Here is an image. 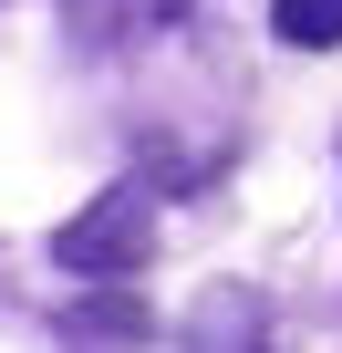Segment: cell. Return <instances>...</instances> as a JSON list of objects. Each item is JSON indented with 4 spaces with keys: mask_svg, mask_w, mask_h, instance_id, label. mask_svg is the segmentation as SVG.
Returning <instances> with one entry per match:
<instances>
[{
    "mask_svg": "<svg viewBox=\"0 0 342 353\" xmlns=\"http://www.w3.org/2000/svg\"><path fill=\"white\" fill-rule=\"evenodd\" d=\"M270 32L290 52H332L342 42V0H270Z\"/></svg>",
    "mask_w": 342,
    "mask_h": 353,
    "instance_id": "4",
    "label": "cell"
},
{
    "mask_svg": "<svg viewBox=\"0 0 342 353\" xmlns=\"http://www.w3.org/2000/svg\"><path fill=\"white\" fill-rule=\"evenodd\" d=\"M187 353H270V332H259V301H239V291H208V301L187 312Z\"/></svg>",
    "mask_w": 342,
    "mask_h": 353,
    "instance_id": "3",
    "label": "cell"
},
{
    "mask_svg": "<svg viewBox=\"0 0 342 353\" xmlns=\"http://www.w3.org/2000/svg\"><path fill=\"white\" fill-rule=\"evenodd\" d=\"M52 260H63L73 281H125V270H145V260H156V188H145V176H114L104 198H83V208L52 229Z\"/></svg>",
    "mask_w": 342,
    "mask_h": 353,
    "instance_id": "1",
    "label": "cell"
},
{
    "mask_svg": "<svg viewBox=\"0 0 342 353\" xmlns=\"http://www.w3.org/2000/svg\"><path fill=\"white\" fill-rule=\"evenodd\" d=\"M187 0H63V21H73V42L83 52H125V42H145V32H166Z\"/></svg>",
    "mask_w": 342,
    "mask_h": 353,
    "instance_id": "2",
    "label": "cell"
}]
</instances>
